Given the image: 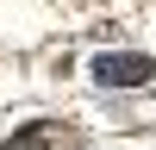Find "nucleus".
Masks as SVG:
<instances>
[{"label":"nucleus","mask_w":156,"mask_h":150,"mask_svg":"<svg viewBox=\"0 0 156 150\" xmlns=\"http://www.w3.org/2000/svg\"><path fill=\"white\" fill-rule=\"evenodd\" d=\"M100 75H106V81H150V62L144 56H106V62H100Z\"/></svg>","instance_id":"nucleus-1"}]
</instances>
